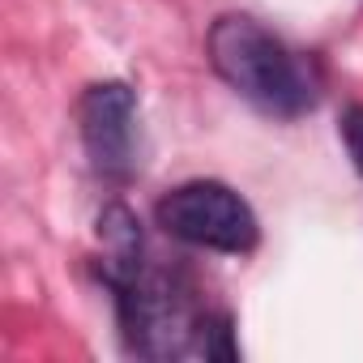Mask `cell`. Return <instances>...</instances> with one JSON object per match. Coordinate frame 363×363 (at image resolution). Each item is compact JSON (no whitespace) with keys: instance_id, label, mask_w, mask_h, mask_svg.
I'll return each instance as SVG.
<instances>
[{"instance_id":"cell-1","label":"cell","mask_w":363,"mask_h":363,"mask_svg":"<svg viewBox=\"0 0 363 363\" xmlns=\"http://www.w3.org/2000/svg\"><path fill=\"white\" fill-rule=\"evenodd\" d=\"M206 52H210L214 73L265 116L295 120V116H308L320 99L316 65L303 52L286 48L274 30H265L248 13L218 18L210 26Z\"/></svg>"},{"instance_id":"cell-2","label":"cell","mask_w":363,"mask_h":363,"mask_svg":"<svg viewBox=\"0 0 363 363\" xmlns=\"http://www.w3.org/2000/svg\"><path fill=\"white\" fill-rule=\"evenodd\" d=\"M116 291V312L128 346L145 359H179L197 354L206 312L193 303V291L167 269H154L145 257L107 274Z\"/></svg>"},{"instance_id":"cell-3","label":"cell","mask_w":363,"mask_h":363,"mask_svg":"<svg viewBox=\"0 0 363 363\" xmlns=\"http://www.w3.org/2000/svg\"><path fill=\"white\" fill-rule=\"evenodd\" d=\"M158 227L171 240L227 252V257H244L261 240L252 206L218 179H189V184L171 189L158 201Z\"/></svg>"},{"instance_id":"cell-4","label":"cell","mask_w":363,"mask_h":363,"mask_svg":"<svg viewBox=\"0 0 363 363\" xmlns=\"http://www.w3.org/2000/svg\"><path fill=\"white\" fill-rule=\"evenodd\" d=\"M82 141L103 179H128L137 167V94L124 82H99L82 94Z\"/></svg>"},{"instance_id":"cell-5","label":"cell","mask_w":363,"mask_h":363,"mask_svg":"<svg viewBox=\"0 0 363 363\" xmlns=\"http://www.w3.org/2000/svg\"><path fill=\"white\" fill-rule=\"evenodd\" d=\"M342 145H346L354 171L363 175V107H346L342 111Z\"/></svg>"}]
</instances>
